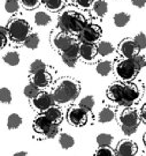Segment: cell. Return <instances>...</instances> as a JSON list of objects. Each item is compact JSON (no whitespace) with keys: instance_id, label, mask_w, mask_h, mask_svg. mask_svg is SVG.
I'll return each instance as SVG.
<instances>
[{"instance_id":"3957f363","label":"cell","mask_w":146,"mask_h":156,"mask_svg":"<svg viewBox=\"0 0 146 156\" xmlns=\"http://www.w3.org/2000/svg\"><path fill=\"white\" fill-rule=\"evenodd\" d=\"M7 30L9 38L14 43H24V41L30 35L31 27L28 21L20 17H14L7 24Z\"/></svg>"},{"instance_id":"5bb4252c","label":"cell","mask_w":146,"mask_h":156,"mask_svg":"<svg viewBox=\"0 0 146 156\" xmlns=\"http://www.w3.org/2000/svg\"><path fill=\"white\" fill-rule=\"evenodd\" d=\"M98 55V48L96 44L82 43L79 44V58L85 62H92Z\"/></svg>"},{"instance_id":"bcb514c9","label":"cell","mask_w":146,"mask_h":156,"mask_svg":"<svg viewBox=\"0 0 146 156\" xmlns=\"http://www.w3.org/2000/svg\"><path fill=\"white\" fill-rule=\"evenodd\" d=\"M15 155L16 156H24V155H28V153H27V151H18V153H15Z\"/></svg>"},{"instance_id":"7bdbcfd3","label":"cell","mask_w":146,"mask_h":156,"mask_svg":"<svg viewBox=\"0 0 146 156\" xmlns=\"http://www.w3.org/2000/svg\"><path fill=\"white\" fill-rule=\"evenodd\" d=\"M96 0H75V2L79 6V7H83V8H88L90 6L93 5Z\"/></svg>"},{"instance_id":"603a6c76","label":"cell","mask_w":146,"mask_h":156,"mask_svg":"<svg viewBox=\"0 0 146 156\" xmlns=\"http://www.w3.org/2000/svg\"><path fill=\"white\" fill-rule=\"evenodd\" d=\"M39 35L36 33H30V35L24 41V45H25V48H28L29 50H36L39 46Z\"/></svg>"},{"instance_id":"b9f144b4","label":"cell","mask_w":146,"mask_h":156,"mask_svg":"<svg viewBox=\"0 0 146 156\" xmlns=\"http://www.w3.org/2000/svg\"><path fill=\"white\" fill-rule=\"evenodd\" d=\"M121 128H122V132H123L127 136H129V135H132V134L136 132V127H132V126H128V125H123V124H121Z\"/></svg>"},{"instance_id":"4dcf8cb0","label":"cell","mask_w":146,"mask_h":156,"mask_svg":"<svg viewBox=\"0 0 146 156\" xmlns=\"http://www.w3.org/2000/svg\"><path fill=\"white\" fill-rule=\"evenodd\" d=\"M79 105L88 112H91L95 108V98L93 96H85L79 101Z\"/></svg>"},{"instance_id":"cb8c5ba5","label":"cell","mask_w":146,"mask_h":156,"mask_svg":"<svg viewBox=\"0 0 146 156\" xmlns=\"http://www.w3.org/2000/svg\"><path fill=\"white\" fill-rule=\"evenodd\" d=\"M130 15L127 14V13H123V12H120V13H116L114 15V24L118 27V28H123L125 27L130 21Z\"/></svg>"},{"instance_id":"9c48e42d","label":"cell","mask_w":146,"mask_h":156,"mask_svg":"<svg viewBox=\"0 0 146 156\" xmlns=\"http://www.w3.org/2000/svg\"><path fill=\"white\" fill-rule=\"evenodd\" d=\"M31 101V106L35 111L37 112H45L47 109H50L52 105L55 104L54 98L52 93H46V91H40L35 98Z\"/></svg>"},{"instance_id":"ee69618b","label":"cell","mask_w":146,"mask_h":156,"mask_svg":"<svg viewBox=\"0 0 146 156\" xmlns=\"http://www.w3.org/2000/svg\"><path fill=\"white\" fill-rule=\"evenodd\" d=\"M130 1L135 7H138V8H143L146 5V0H130Z\"/></svg>"},{"instance_id":"ab89813d","label":"cell","mask_w":146,"mask_h":156,"mask_svg":"<svg viewBox=\"0 0 146 156\" xmlns=\"http://www.w3.org/2000/svg\"><path fill=\"white\" fill-rule=\"evenodd\" d=\"M0 35H1V49H4L6 45H7V41L9 38L7 27H1V29H0Z\"/></svg>"},{"instance_id":"7a4b0ae2","label":"cell","mask_w":146,"mask_h":156,"mask_svg":"<svg viewBox=\"0 0 146 156\" xmlns=\"http://www.w3.org/2000/svg\"><path fill=\"white\" fill-rule=\"evenodd\" d=\"M85 16L75 9H65L58 19V28L70 34H79L86 26Z\"/></svg>"},{"instance_id":"d590c367","label":"cell","mask_w":146,"mask_h":156,"mask_svg":"<svg viewBox=\"0 0 146 156\" xmlns=\"http://www.w3.org/2000/svg\"><path fill=\"white\" fill-rule=\"evenodd\" d=\"M134 41H135V43L137 44V46L139 48V50L146 49V35L144 33L137 34L135 37H134Z\"/></svg>"},{"instance_id":"9a60e30c","label":"cell","mask_w":146,"mask_h":156,"mask_svg":"<svg viewBox=\"0 0 146 156\" xmlns=\"http://www.w3.org/2000/svg\"><path fill=\"white\" fill-rule=\"evenodd\" d=\"M138 148L131 140H121L115 148V154L118 156H132L137 154Z\"/></svg>"},{"instance_id":"6da1fadb","label":"cell","mask_w":146,"mask_h":156,"mask_svg":"<svg viewBox=\"0 0 146 156\" xmlns=\"http://www.w3.org/2000/svg\"><path fill=\"white\" fill-rule=\"evenodd\" d=\"M81 93L79 82L71 78H61L55 82L52 95L58 105L74 102Z\"/></svg>"},{"instance_id":"7c38bea8","label":"cell","mask_w":146,"mask_h":156,"mask_svg":"<svg viewBox=\"0 0 146 156\" xmlns=\"http://www.w3.org/2000/svg\"><path fill=\"white\" fill-rule=\"evenodd\" d=\"M52 125H53V123L51 122L48 118L46 117V115L44 112L38 115V116L34 119V122H32V128H34L35 132L37 134H40V135H44V136H45L46 133L50 131V128L52 127Z\"/></svg>"},{"instance_id":"ac0fdd59","label":"cell","mask_w":146,"mask_h":156,"mask_svg":"<svg viewBox=\"0 0 146 156\" xmlns=\"http://www.w3.org/2000/svg\"><path fill=\"white\" fill-rule=\"evenodd\" d=\"M44 113H45L46 117L48 118L53 124H56V125H60V124H61L63 116H62L61 109H60L59 106L52 105L50 109H47Z\"/></svg>"},{"instance_id":"f1b7e54d","label":"cell","mask_w":146,"mask_h":156,"mask_svg":"<svg viewBox=\"0 0 146 156\" xmlns=\"http://www.w3.org/2000/svg\"><path fill=\"white\" fill-rule=\"evenodd\" d=\"M59 144L62 147V149H69L75 145V140L71 135L67 133H62L59 138Z\"/></svg>"},{"instance_id":"f35d334b","label":"cell","mask_w":146,"mask_h":156,"mask_svg":"<svg viewBox=\"0 0 146 156\" xmlns=\"http://www.w3.org/2000/svg\"><path fill=\"white\" fill-rule=\"evenodd\" d=\"M132 60H134L136 67H137V68H138L139 71H141L143 67L146 66V59H145V57L141 56V55H139V53L132 57Z\"/></svg>"},{"instance_id":"2e32d148","label":"cell","mask_w":146,"mask_h":156,"mask_svg":"<svg viewBox=\"0 0 146 156\" xmlns=\"http://www.w3.org/2000/svg\"><path fill=\"white\" fill-rule=\"evenodd\" d=\"M30 82L36 84L39 88H45V87H48L51 82H52V75L47 71H43V72L36 73V74H31L30 75Z\"/></svg>"},{"instance_id":"836d02e7","label":"cell","mask_w":146,"mask_h":156,"mask_svg":"<svg viewBox=\"0 0 146 156\" xmlns=\"http://www.w3.org/2000/svg\"><path fill=\"white\" fill-rule=\"evenodd\" d=\"M20 8V2L17 0H6L5 2V9L7 13H16Z\"/></svg>"},{"instance_id":"8d00e7d4","label":"cell","mask_w":146,"mask_h":156,"mask_svg":"<svg viewBox=\"0 0 146 156\" xmlns=\"http://www.w3.org/2000/svg\"><path fill=\"white\" fill-rule=\"evenodd\" d=\"M96 155L99 156H114L116 155L115 151L111 148V146H102V147H99L98 151H96Z\"/></svg>"},{"instance_id":"e575fe53","label":"cell","mask_w":146,"mask_h":156,"mask_svg":"<svg viewBox=\"0 0 146 156\" xmlns=\"http://www.w3.org/2000/svg\"><path fill=\"white\" fill-rule=\"evenodd\" d=\"M0 100H1V103L4 104H9L12 102V93L8 88H5L2 87L0 89Z\"/></svg>"},{"instance_id":"d4e9b609","label":"cell","mask_w":146,"mask_h":156,"mask_svg":"<svg viewBox=\"0 0 146 156\" xmlns=\"http://www.w3.org/2000/svg\"><path fill=\"white\" fill-rule=\"evenodd\" d=\"M2 59L9 66H17L20 64V60H21L20 59V55L16 51H9V52L5 53L4 57H2Z\"/></svg>"},{"instance_id":"484cf974","label":"cell","mask_w":146,"mask_h":156,"mask_svg":"<svg viewBox=\"0 0 146 156\" xmlns=\"http://www.w3.org/2000/svg\"><path fill=\"white\" fill-rule=\"evenodd\" d=\"M52 19H51L50 14H47L46 12H37L35 14V23L39 27H45L48 23H51Z\"/></svg>"},{"instance_id":"30bf717a","label":"cell","mask_w":146,"mask_h":156,"mask_svg":"<svg viewBox=\"0 0 146 156\" xmlns=\"http://www.w3.org/2000/svg\"><path fill=\"white\" fill-rule=\"evenodd\" d=\"M141 113L137 111L136 109H132L128 106L125 110L122 111L120 115V122L123 125H128V126H132V127H138L139 123H141Z\"/></svg>"},{"instance_id":"ba28073f","label":"cell","mask_w":146,"mask_h":156,"mask_svg":"<svg viewBox=\"0 0 146 156\" xmlns=\"http://www.w3.org/2000/svg\"><path fill=\"white\" fill-rule=\"evenodd\" d=\"M101 34H102V30L100 26L95 23H88L78 34V41H81L82 43L95 44L101 37Z\"/></svg>"},{"instance_id":"52a82bcc","label":"cell","mask_w":146,"mask_h":156,"mask_svg":"<svg viewBox=\"0 0 146 156\" xmlns=\"http://www.w3.org/2000/svg\"><path fill=\"white\" fill-rule=\"evenodd\" d=\"M141 91L139 87L136 83L130 82H125L123 87V95H122V100L118 104L124 106H131L134 105L136 102H138L141 98Z\"/></svg>"},{"instance_id":"7dc6e473","label":"cell","mask_w":146,"mask_h":156,"mask_svg":"<svg viewBox=\"0 0 146 156\" xmlns=\"http://www.w3.org/2000/svg\"><path fill=\"white\" fill-rule=\"evenodd\" d=\"M144 144H145V146H146V133L144 134Z\"/></svg>"},{"instance_id":"8fae6325","label":"cell","mask_w":146,"mask_h":156,"mask_svg":"<svg viewBox=\"0 0 146 156\" xmlns=\"http://www.w3.org/2000/svg\"><path fill=\"white\" fill-rule=\"evenodd\" d=\"M138 52L139 48L137 46L134 39L125 38L118 44V53L123 58H132L134 56L138 55Z\"/></svg>"},{"instance_id":"60d3db41","label":"cell","mask_w":146,"mask_h":156,"mask_svg":"<svg viewBox=\"0 0 146 156\" xmlns=\"http://www.w3.org/2000/svg\"><path fill=\"white\" fill-rule=\"evenodd\" d=\"M58 133H59V125L53 124L52 127L50 128V131L46 133L45 138L46 139H53V138H55L56 135H58Z\"/></svg>"},{"instance_id":"1f68e13d","label":"cell","mask_w":146,"mask_h":156,"mask_svg":"<svg viewBox=\"0 0 146 156\" xmlns=\"http://www.w3.org/2000/svg\"><path fill=\"white\" fill-rule=\"evenodd\" d=\"M30 74H36V73L43 72V71H46V65L44 62H41L40 59H36L35 62H31L30 65Z\"/></svg>"},{"instance_id":"4fadbf2b","label":"cell","mask_w":146,"mask_h":156,"mask_svg":"<svg viewBox=\"0 0 146 156\" xmlns=\"http://www.w3.org/2000/svg\"><path fill=\"white\" fill-rule=\"evenodd\" d=\"M62 60L67 65L68 67H75V65L77 64L79 59V44L78 42L71 45L68 50L61 53Z\"/></svg>"},{"instance_id":"d6a6232c","label":"cell","mask_w":146,"mask_h":156,"mask_svg":"<svg viewBox=\"0 0 146 156\" xmlns=\"http://www.w3.org/2000/svg\"><path fill=\"white\" fill-rule=\"evenodd\" d=\"M113 135L107 133H101L97 136V144L99 147H102V146H111L113 142Z\"/></svg>"},{"instance_id":"4316f807","label":"cell","mask_w":146,"mask_h":156,"mask_svg":"<svg viewBox=\"0 0 146 156\" xmlns=\"http://www.w3.org/2000/svg\"><path fill=\"white\" fill-rule=\"evenodd\" d=\"M46 8L51 12H59L62 9L65 0H41Z\"/></svg>"},{"instance_id":"ffe728a7","label":"cell","mask_w":146,"mask_h":156,"mask_svg":"<svg viewBox=\"0 0 146 156\" xmlns=\"http://www.w3.org/2000/svg\"><path fill=\"white\" fill-rule=\"evenodd\" d=\"M113 68H114V65L112 64V62H109V60H102V62H99L97 64L96 71L101 76H107L113 71Z\"/></svg>"},{"instance_id":"83f0119b","label":"cell","mask_w":146,"mask_h":156,"mask_svg":"<svg viewBox=\"0 0 146 156\" xmlns=\"http://www.w3.org/2000/svg\"><path fill=\"white\" fill-rule=\"evenodd\" d=\"M22 122L23 120L20 115L12 113L7 118V127H8V129H16V128H18L21 126Z\"/></svg>"},{"instance_id":"8992f818","label":"cell","mask_w":146,"mask_h":156,"mask_svg":"<svg viewBox=\"0 0 146 156\" xmlns=\"http://www.w3.org/2000/svg\"><path fill=\"white\" fill-rule=\"evenodd\" d=\"M67 120L70 125L76 126V127L84 126L89 120V112L84 110L79 104L78 105H73L68 109Z\"/></svg>"},{"instance_id":"277c9868","label":"cell","mask_w":146,"mask_h":156,"mask_svg":"<svg viewBox=\"0 0 146 156\" xmlns=\"http://www.w3.org/2000/svg\"><path fill=\"white\" fill-rule=\"evenodd\" d=\"M114 72L121 81L130 82L137 76L139 69L136 67L132 58H122L115 62Z\"/></svg>"},{"instance_id":"74e56055","label":"cell","mask_w":146,"mask_h":156,"mask_svg":"<svg viewBox=\"0 0 146 156\" xmlns=\"http://www.w3.org/2000/svg\"><path fill=\"white\" fill-rule=\"evenodd\" d=\"M41 2V0H21V4L25 9H35L37 8L39 4Z\"/></svg>"},{"instance_id":"e0dca14e","label":"cell","mask_w":146,"mask_h":156,"mask_svg":"<svg viewBox=\"0 0 146 156\" xmlns=\"http://www.w3.org/2000/svg\"><path fill=\"white\" fill-rule=\"evenodd\" d=\"M123 87L124 83H122V82H114L108 87V89L106 91V96L113 102L120 103L122 100V95H123Z\"/></svg>"},{"instance_id":"5b68a950","label":"cell","mask_w":146,"mask_h":156,"mask_svg":"<svg viewBox=\"0 0 146 156\" xmlns=\"http://www.w3.org/2000/svg\"><path fill=\"white\" fill-rule=\"evenodd\" d=\"M52 42H53V45H54L56 50L62 53L66 50H68L71 45L77 43V39L75 38L70 33H67V31H63L61 29H59V31L52 34Z\"/></svg>"},{"instance_id":"f546056e","label":"cell","mask_w":146,"mask_h":156,"mask_svg":"<svg viewBox=\"0 0 146 156\" xmlns=\"http://www.w3.org/2000/svg\"><path fill=\"white\" fill-rule=\"evenodd\" d=\"M39 93H40V88L37 87V86L34 83H30V84H28V86H25L24 89H23V94L25 95V97H28L29 100L35 98Z\"/></svg>"},{"instance_id":"d6986e66","label":"cell","mask_w":146,"mask_h":156,"mask_svg":"<svg viewBox=\"0 0 146 156\" xmlns=\"http://www.w3.org/2000/svg\"><path fill=\"white\" fill-rule=\"evenodd\" d=\"M107 11H108V5L105 0H96L92 5V14L93 16L101 19L106 15Z\"/></svg>"},{"instance_id":"f6af8a7d","label":"cell","mask_w":146,"mask_h":156,"mask_svg":"<svg viewBox=\"0 0 146 156\" xmlns=\"http://www.w3.org/2000/svg\"><path fill=\"white\" fill-rule=\"evenodd\" d=\"M141 119H143V120H144V122L146 123V103H145V105L141 108Z\"/></svg>"},{"instance_id":"7402d4cb","label":"cell","mask_w":146,"mask_h":156,"mask_svg":"<svg viewBox=\"0 0 146 156\" xmlns=\"http://www.w3.org/2000/svg\"><path fill=\"white\" fill-rule=\"evenodd\" d=\"M114 118H115V111H114V109L109 108V106L104 108L99 112V122L102 124L109 123V122H112Z\"/></svg>"},{"instance_id":"44dd1931","label":"cell","mask_w":146,"mask_h":156,"mask_svg":"<svg viewBox=\"0 0 146 156\" xmlns=\"http://www.w3.org/2000/svg\"><path fill=\"white\" fill-rule=\"evenodd\" d=\"M97 48H98V55L101 57L109 56V55H112L113 52H114V50H115L114 45H113L112 43H109V42H106V41L99 42V43L97 44Z\"/></svg>"}]
</instances>
